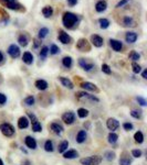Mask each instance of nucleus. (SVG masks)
Instances as JSON below:
<instances>
[{"label": "nucleus", "mask_w": 147, "mask_h": 165, "mask_svg": "<svg viewBox=\"0 0 147 165\" xmlns=\"http://www.w3.org/2000/svg\"><path fill=\"white\" fill-rule=\"evenodd\" d=\"M79 21H80L79 15H76L75 13H72V12L66 11L62 15V23L68 29H74L77 25Z\"/></svg>", "instance_id": "1"}, {"label": "nucleus", "mask_w": 147, "mask_h": 165, "mask_svg": "<svg viewBox=\"0 0 147 165\" xmlns=\"http://www.w3.org/2000/svg\"><path fill=\"white\" fill-rule=\"evenodd\" d=\"M101 162H102V158L98 155L89 156V158H84L80 160V163L82 165H98Z\"/></svg>", "instance_id": "2"}, {"label": "nucleus", "mask_w": 147, "mask_h": 165, "mask_svg": "<svg viewBox=\"0 0 147 165\" xmlns=\"http://www.w3.org/2000/svg\"><path fill=\"white\" fill-rule=\"evenodd\" d=\"M0 130L2 132V134L6 135V137H12L15 134V129L9 123H1L0 124Z\"/></svg>", "instance_id": "3"}, {"label": "nucleus", "mask_w": 147, "mask_h": 165, "mask_svg": "<svg viewBox=\"0 0 147 165\" xmlns=\"http://www.w3.org/2000/svg\"><path fill=\"white\" fill-rule=\"evenodd\" d=\"M8 54H9L12 58L19 57V55H20L19 46H17L15 44H11V45L8 47Z\"/></svg>", "instance_id": "4"}, {"label": "nucleus", "mask_w": 147, "mask_h": 165, "mask_svg": "<svg viewBox=\"0 0 147 165\" xmlns=\"http://www.w3.org/2000/svg\"><path fill=\"white\" fill-rule=\"evenodd\" d=\"M62 120H63L64 123H66V124H72V123L75 121V115H74V112H72V111L65 112L64 115L62 116Z\"/></svg>", "instance_id": "5"}, {"label": "nucleus", "mask_w": 147, "mask_h": 165, "mask_svg": "<svg viewBox=\"0 0 147 165\" xmlns=\"http://www.w3.org/2000/svg\"><path fill=\"white\" fill-rule=\"evenodd\" d=\"M122 25L123 27L133 28V27H136V22L131 15H125V17H123V20H122Z\"/></svg>", "instance_id": "6"}, {"label": "nucleus", "mask_w": 147, "mask_h": 165, "mask_svg": "<svg viewBox=\"0 0 147 165\" xmlns=\"http://www.w3.org/2000/svg\"><path fill=\"white\" fill-rule=\"evenodd\" d=\"M76 47L80 51H82V52H87V51L90 50L89 43H87V41H86L85 39H80V40L77 41Z\"/></svg>", "instance_id": "7"}, {"label": "nucleus", "mask_w": 147, "mask_h": 165, "mask_svg": "<svg viewBox=\"0 0 147 165\" xmlns=\"http://www.w3.org/2000/svg\"><path fill=\"white\" fill-rule=\"evenodd\" d=\"M91 42L94 46H96V47H101V46H103V43H104V40L102 36L97 34H93L91 35Z\"/></svg>", "instance_id": "8"}, {"label": "nucleus", "mask_w": 147, "mask_h": 165, "mask_svg": "<svg viewBox=\"0 0 147 165\" xmlns=\"http://www.w3.org/2000/svg\"><path fill=\"white\" fill-rule=\"evenodd\" d=\"M106 126H107V128L111 131H115L118 129V127H120V122L116 119H114V118H110V119L106 121Z\"/></svg>", "instance_id": "9"}, {"label": "nucleus", "mask_w": 147, "mask_h": 165, "mask_svg": "<svg viewBox=\"0 0 147 165\" xmlns=\"http://www.w3.org/2000/svg\"><path fill=\"white\" fill-rule=\"evenodd\" d=\"M110 45L112 46V49L115 52H121L122 49H123V44L121 41H117V40H114V39H111L110 40Z\"/></svg>", "instance_id": "10"}, {"label": "nucleus", "mask_w": 147, "mask_h": 165, "mask_svg": "<svg viewBox=\"0 0 147 165\" xmlns=\"http://www.w3.org/2000/svg\"><path fill=\"white\" fill-rule=\"evenodd\" d=\"M59 40H60V42L63 43V44H69V43L71 42L70 35L62 30H60V32H59Z\"/></svg>", "instance_id": "11"}, {"label": "nucleus", "mask_w": 147, "mask_h": 165, "mask_svg": "<svg viewBox=\"0 0 147 165\" xmlns=\"http://www.w3.org/2000/svg\"><path fill=\"white\" fill-rule=\"evenodd\" d=\"M76 97L79 99H90V100H92V101H96V102L98 101V98L92 96V95H89L87 92H77Z\"/></svg>", "instance_id": "12"}, {"label": "nucleus", "mask_w": 147, "mask_h": 165, "mask_svg": "<svg viewBox=\"0 0 147 165\" xmlns=\"http://www.w3.org/2000/svg\"><path fill=\"white\" fill-rule=\"evenodd\" d=\"M137 38H138V35H137L136 32H127L126 35H125V40H126V42L129 43V44L135 43Z\"/></svg>", "instance_id": "13"}, {"label": "nucleus", "mask_w": 147, "mask_h": 165, "mask_svg": "<svg viewBox=\"0 0 147 165\" xmlns=\"http://www.w3.org/2000/svg\"><path fill=\"white\" fill-rule=\"evenodd\" d=\"M24 142H26V145H27L29 149H32V150H35V149H37V141H35L32 137H26Z\"/></svg>", "instance_id": "14"}, {"label": "nucleus", "mask_w": 147, "mask_h": 165, "mask_svg": "<svg viewBox=\"0 0 147 165\" xmlns=\"http://www.w3.org/2000/svg\"><path fill=\"white\" fill-rule=\"evenodd\" d=\"M106 8H107V2H106L105 0H100V1H97L96 4H95V10H96L97 12L105 11Z\"/></svg>", "instance_id": "15"}, {"label": "nucleus", "mask_w": 147, "mask_h": 165, "mask_svg": "<svg viewBox=\"0 0 147 165\" xmlns=\"http://www.w3.org/2000/svg\"><path fill=\"white\" fill-rule=\"evenodd\" d=\"M81 87L85 90H91V92H98V89L96 88V86L92 83H89V81H85V83H82Z\"/></svg>", "instance_id": "16"}, {"label": "nucleus", "mask_w": 147, "mask_h": 165, "mask_svg": "<svg viewBox=\"0 0 147 165\" xmlns=\"http://www.w3.org/2000/svg\"><path fill=\"white\" fill-rule=\"evenodd\" d=\"M51 130L53 131L55 134H61L62 132H63V127H62L61 124H59L58 122H53L51 123Z\"/></svg>", "instance_id": "17"}, {"label": "nucleus", "mask_w": 147, "mask_h": 165, "mask_svg": "<svg viewBox=\"0 0 147 165\" xmlns=\"http://www.w3.org/2000/svg\"><path fill=\"white\" fill-rule=\"evenodd\" d=\"M77 156H79V153L75 150H69L63 153V158H68V160H72V158H75Z\"/></svg>", "instance_id": "18"}, {"label": "nucleus", "mask_w": 147, "mask_h": 165, "mask_svg": "<svg viewBox=\"0 0 147 165\" xmlns=\"http://www.w3.org/2000/svg\"><path fill=\"white\" fill-rule=\"evenodd\" d=\"M22 61L28 64V65H31L32 63H33V55L30 53V52H26V53H23V56H22Z\"/></svg>", "instance_id": "19"}, {"label": "nucleus", "mask_w": 147, "mask_h": 165, "mask_svg": "<svg viewBox=\"0 0 147 165\" xmlns=\"http://www.w3.org/2000/svg\"><path fill=\"white\" fill-rule=\"evenodd\" d=\"M59 79H60V81L62 83V85H63L64 87H66V88L72 89L74 87L73 83L70 81L69 78H66V77H59Z\"/></svg>", "instance_id": "20"}, {"label": "nucleus", "mask_w": 147, "mask_h": 165, "mask_svg": "<svg viewBox=\"0 0 147 165\" xmlns=\"http://www.w3.org/2000/svg\"><path fill=\"white\" fill-rule=\"evenodd\" d=\"M35 86L39 89V90H46L49 85H48V83H46V81H43V79H38V81H35Z\"/></svg>", "instance_id": "21"}, {"label": "nucleus", "mask_w": 147, "mask_h": 165, "mask_svg": "<svg viewBox=\"0 0 147 165\" xmlns=\"http://www.w3.org/2000/svg\"><path fill=\"white\" fill-rule=\"evenodd\" d=\"M29 126V120H28L27 117H21L19 120H18V127L20 129H26Z\"/></svg>", "instance_id": "22"}, {"label": "nucleus", "mask_w": 147, "mask_h": 165, "mask_svg": "<svg viewBox=\"0 0 147 165\" xmlns=\"http://www.w3.org/2000/svg\"><path fill=\"white\" fill-rule=\"evenodd\" d=\"M42 15L46 17V18H50L53 15V9L51 6H46V7L42 9Z\"/></svg>", "instance_id": "23"}, {"label": "nucleus", "mask_w": 147, "mask_h": 165, "mask_svg": "<svg viewBox=\"0 0 147 165\" xmlns=\"http://www.w3.org/2000/svg\"><path fill=\"white\" fill-rule=\"evenodd\" d=\"M62 64L65 68H71L72 67V57L71 56H65L62 58Z\"/></svg>", "instance_id": "24"}, {"label": "nucleus", "mask_w": 147, "mask_h": 165, "mask_svg": "<svg viewBox=\"0 0 147 165\" xmlns=\"http://www.w3.org/2000/svg\"><path fill=\"white\" fill-rule=\"evenodd\" d=\"M86 139V132L84 130H81L76 135V142L77 143H83Z\"/></svg>", "instance_id": "25"}, {"label": "nucleus", "mask_w": 147, "mask_h": 165, "mask_svg": "<svg viewBox=\"0 0 147 165\" xmlns=\"http://www.w3.org/2000/svg\"><path fill=\"white\" fill-rule=\"evenodd\" d=\"M68 148H69V142L66 141V140H64V141H62L60 144H59V152L60 153H64L66 150H68Z\"/></svg>", "instance_id": "26"}, {"label": "nucleus", "mask_w": 147, "mask_h": 165, "mask_svg": "<svg viewBox=\"0 0 147 165\" xmlns=\"http://www.w3.org/2000/svg\"><path fill=\"white\" fill-rule=\"evenodd\" d=\"M4 6H6L8 9H11V10H20V9H21V4H18L17 1H15V2H10V4H4Z\"/></svg>", "instance_id": "27"}, {"label": "nucleus", "mask_w": 147, "mask_h": 165, "mask_svg": "<svg viewBox=\"0 0 147 165\" xmlns=\"http://www.w3.org/2000/svg\"><path fill=\"white\" fill-rule=\"evenodd\" d=\"M98 23H100V28L101 29H107L110 27V21L107 19H105V18H101L98 19Z\"/></svg>", "instance_id": "28"}, {"label": "nucleus", "mask_w": 147, "mask_h": 165, "mask_svg": "<svg viewBox=\"0 0 147 165\" xmlns=\"http://www.w3.org/2000/svg\"><path fill=\"white\" fill-rule=\"evenodd\" d=\"M18 42H19V44L21 46H27L28 45V38H27V35H24V34H21L19 35V38H18Z\"/></svg>", "instance_id": "29"}, {"label": "nucleus", "mask_w": 147, "mask_h": 165, "mask_svg": "<svg viewBox=\"0 0 147 165\" xmlns=\"http://www.w3.org/2000/svg\"><path fill=\"white\" fill-rule=\"evenodd\" d=\"M48 33H49V29H48V28H41L38 32L39 39H40V40H41V39H44L46 35H48Z\"/></svg>", "instance_id": "30"}, {"label": "nucleus", "mask_w": 147, "mask_h": 165, "mask_svg": "<svg viewBox=\"0 0 147 165\" xmlns=\"http://www.w3.org/2000/svg\"><path fill=\"white\" fill-rule=\"evenodd\" d=\"M128 57H129V60H132L133 62H136L140 58V54L137 53L136 51H132L131 53H129V55H128Z\"/></svg>", "instance_id": "31"}, {"label": "nucleus", "mask_w": 147, "mask_h": 165, "mask_svg": "<svg viewBox=\"0 0 147 165\" xmlns=\"http://www.w3.org/2000/svg\"><path fill=\"white\" fill-rule=\"evenodd\" d=\"M48 54H49V47L48 46H43L42 49H41V51H40V58L44 60L48 56Z\"/></svg>", "instance_id": "32"}, {"label": "nucleus", "mask_w": 147, "mask_h": 165, "mask_svg": "<svg viewBox=\"0 0 147 165\" xmlns=\"http://www.w3.org/2000/svg\"><path fill=\"white\" fill-rule=\"evenodd\" d=\"M44 150H46V152H52V151L54 150L53 149V142L50 141V140L46 141V143H44Z\"/></svg>", "instance_id": "33"}, {"label": "nucleus", "mask_w": 147, "mask_h": 165, "mask_svg": "<svg viewBox=\"0 0 147 165\" xmlns=\"http://www.w3.org/2000/svg\"><path fill=\"white\" fill-rule=\"evenodd\" d=\"M134 139H135V141L137 143H143V141H144L143 133H142L140 131H137V132L135 133V135H134Z\"/></svg>", "instance_id": "34"}, {"label": "nucleus", "mask_w": 147, "mask_h": 165, "mask_svg": "<svg viewBox=\"0 0 147 165\" xmlns=\"http://www.w3.org/2000/svg\"><path fill=\"white\" fill-rule=\"evenodd\" d=\"M77 116L83 119V118H85V117L89 116V111H87L86 109H84V108H80V109L77 110Z\"/></svg>", "instance_id": "35"}, {"label": "nucleus", "mask_w": 147, "mask_h": 165, "mask_svg": "<svg viewBox=\"0 0 147 165\" xmlns=\"http://www.w3.org/2000/svg\"><path fill=\"white\" fill-rule=\"evenodd\" d=\"M117 139H118V135L115 134V133H113V132H111V133L108 134V142L112 143V144L117 142Z\"/></svg>", "instance_id": "36"}, {"label": "nucleus", "mask_w": 147, "mask_h": 165, "mask_svg": "<svg viewBox=\"0 0 147 165\" xmlns=\"http://www.w3.org/2000/svg\"><path fill=\"white\" fill-rule=\"evenodd\" d=\"M32 130L35 131V132H40V131L42 130L41 123L39 122V121H35V122L32 123Z\"/></svg>", "instance_id": "37"}, {"label": "nucleus", "mask_w": 147, "mask_h": 165, "mask_svg": "<svg viewBox=\"0 0 147 165\" xmlns=\"http://www.w3.org/2000/svg\"><path fill=\"white\" fill-rule=\"evenodd\" d=\"M132 68H133V72L135 74H138L140 73V71H142V67H140V65H138L137 63H135V62H133L132 63Z\"/></svg>", "instance_id": "38"}, {"label": "nucleus", "mask_w": 147, "mask_h": 165, "mask_svg": "<svg viewBox=\"0 0 147 165\" xmlns=\"http://www.w3.org/2000/svg\"><path fill=\"white\" fill-rule=\"evenodd\" d=\"M49 52H50L52 55H55V54L60 53V49H59V46H57L55 44H52V45L50 46V50H49Z\"/></svg>", "instance_id": "39"}, {"label": "nucleus", "mask_w": 147, "mask_h": 165, "mask_svg": "<svg viewBox=\"0 0 147 165\" xmlns=\"http://www.w3.org/2000/svg\"><path fill=\"white\" fill-rule=\"evenodd\" d=\"M131 163H132L131 158H127V156H123L120 160V165H131Z\"/></svg>", "instance_id": "40"}, {"label": "nucleus", "mask_w": 147, "mask_h": 165, "mask_svg": "<svg viewBox=\"0 0 147 165\" xmlns=\"http://www.w3.org/2000/svg\"><path fill=\"white\" fill-rule=\"evenodd\" d=\"M24 104L27 106H33L35 105V98L32 96H28L26 99H24Z\"/></svg>", "instance_id": "41"}, {"label": "nucleus", "mask_w": 147, "mask_h": 165, "mask_svg": "<svg viewBox=\"0 0 147 165\" xmlns=\"http://www.w3.org/2000/svg\"><path fill=\"white\" fill-rule=\"evenodd\" d=\"M104 156L106 158V160L112 161V160H114V158H115V154H114V152H112V151H107V152H105Z\"/></svg>", "instance_id": "42"}, {"label": "nucleus", "mask_w": 147, "mask_h": 165, "mask_svg": "<svg viewBox=\"0 0 147 165\" xmlns=\"http://www.w3.org/2000/svg\"><path fill=\"white\" fill-rule=\"evenodd\" d=\"M102 72L105 74H107V75H110V74L112 73V71H111V68H110V66H108L107 64H103V65H102Z\"/></svg>", "instance_id": "43"}, {"label": "nucleus", "mask_w": 147, "mask_h": 165, "mask_svg": "<svg viewBox=\"0 0 147 165\" xmlns=\"http://www.w3.org/2000/svg\"><path fill=\"white\" fill-rule=\"evenodd\" d=\"M131 116L133 118H136V119H139L142 117V112L138 111V110H132L131 111Z\"/></svg>", "instance_id": "44"}, {"label": "nucleus", "mask_w": 147, "mask_h": 165, "mask_svg": "<svg viewBox=\"0 0 147 165\" xmlns=\"http://www.w3.org/2000/svg\"><path fill=\"white\" fill-rule=\"evenodd\" d=\"M82 68L84 69L85 72H90V71H91V69L92 68H94V64H92V63H86V64H85L84 66H83V67H82Z\"/></svg>", "instance_id": "45"}, {"label": "nucleus", "mask_w": 147, "mask_h": 165, "mask_svg": "<svg viewBox=\"0 0 147 165\" xmlns=\"http://www.w3.org/2000/svg\"><path fill=\"white\" fill-rule=\"evenodd\" d=\"M129 1H131V0H121V1H118V2H117V4H116V8L124 7V6H125V4H127Z\"/></svg>", "instance_id": "46"}, {"label": "nucleus", "mask_w": 147, "mask_h": 165, "mask_svg": "<svg viewBox=\"0 0 147 165\" xmlns=\"http://www.w3.org/2000/svg\"><path fill=\"white\" fill-rule=\"evenodd\" d=\"M132 155L134 158H140L142 156V151L140 150H133L132 151Z\"/></svg>", "instance_id": "47"}, {"label": "nucleus", "mask_w": 147, "mask_h": 165, "mask_svg": "<svg viewBox=\"0 0 147 165\" xmlns=\"http://www.w3.org/2000/svg\"><path fill=\"white\" fill-rule=\"evenodd\" d=\"M123 128L124 129H125V130L126 131H131V130H133V124H132V123H129V122H125L123 124Z\"/></svg>", "instance_id": "48"}, {"label": "nucleus", "mask_w": 147, "mask_h": 165, "mask_svg": "<svg viewBox=\"0 0 147 165\" xmlns=\"http://www.w3.org/2000/svg\"><path fill=\"white\" fill-rule=\"evenodd\" d=\"M6 101H7V97H6V95H4V94L0 92V105H4L6 104Z\"/></svg>", "instance_id": "49"}, {"label": "nucleus", "mask_w": 147, "mask_h": 165, "mask_svg": "<svg viewBox=\"0 0 147 165\" xmlns=\"http://www.w3.org/2000/svg\"><path fill=\"white\" fill-rule=\"evenodd\" d=\"M136 99H137V101H138V104L140 106H146V100L144 99L143 97H137Z\"/></svg>", "instance_id": "50"}, {"label": "nucleus", "mask_w": 147, "mask_h": 165, "mask_svg": "<svg viewBox=\"0 0 147 165\" xmlns=\"http://www.w3.org/2000/svg\"><path fill=\"white\" fill-rule=\"evenodd\" d=\"M28 117L30 118V120H31V122L33 123V122H35V121H38V119H37V117H35L33 113H31V112H28Z\"/></svg>", "instance_id": "51"}, {"label": "nucleus", "mask_w": 147, "mask_h": 165, "mask_svg": "<svg viewBox=\"0 0 147 165\" xmlns=\"http://www.w3.org/2000/svg\"><path fill=\"white\" fill-rule=\"evenodd\" d=\"M33 47H35V49H38L39 46L41 45V42H40V41H39L38 39H35V40H33Z\"/></svg>", "instance_id": "52"}, {"label": "nucleus", "mask_w": 147, "mask_h": 165, "mask_svg": "<svg viewBox=\"0 0 147 165\" xmlns=\"http://www.w3.org/2000/svg\"><path fill=\"white\" fill-rule=\"evenodd\" d=\"M68 4H69L71 7H73V6H75V4H77V0H68Z\"/></svg>", "instance_id": "53"}, {"label": "nucleus", "mask_w": 147, "mask_h": 165, "mask_svg": "<svg viewBox=\"0 0 147 165\" xmlns=\"http://www.w3.org/2000/svg\"><path fill=\"white\" fill-rule=\"evenodd\" d=\"M0 1L4 4H10V2H15V0H0Z\"/></svg>", "instance_id": "54"}, {"label": "nucleus", "mask_w": 147, "mask_h": 165, "mask_svg": "<svg viewBox=\"0 0 147 165\" xmlns=\"http://www.w3.org/2000/svg\"><path fill=\"white\" fill-rule=\"evenodd\" d=\"M142 77H143L144 79H146L147 78V69H144L143 73H142Z\"/></svg>", "instance_id": "55"}, {"label": "nucleus", "mask_w": 147, "mask_h": 165, "mask_svg": "<svg viewBox=\"0 0 147 165\" xmlns=\"http://www.w3.org/2000/svg\"><path fill=\"white\" fill-rule=\"evenodd\" d=\"M4 60V54H2V52L0 51V63H2V61Z\"/></svg>", "instance_id": "56"}, {"label": "nucleus", "mask_w": 147, "mask_h": 165, "mask_svg": "<svg viewBox=\"0 0 147 165\" xmlns=\"http://www.w3.org/2000/svg\"><path fill=\"white\" fill-rule=\"evenodd\" d=\"M0 165H4V162L1 161V160H0Z\"/></svg>", "instance_id": "57"}]
</instances>
